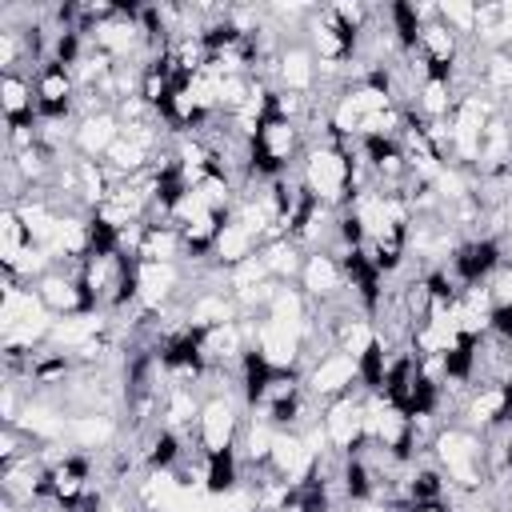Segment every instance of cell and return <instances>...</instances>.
I'll use <instances>...</instances> for the list:
<instances>
[{
  "mask_svg": "<svg viewBox=\"0 0 512 512\" xmlns=\"http://www.w3.org/2000/svg\"><path fill=\"white\" fill-rule=\"evenodd\" d=\"M432 460L456 492H488V440L464 424H444L432 440Z\"/></svg>",
  "mask_w": 512,
  "mask_h": 512,
  "instance_id": "obj_1",
  "label": "cell"
},
{
  "mask_svg": "<svg viewBox=\"0 0 512 512\" xmlns=\"http://www.w3.org/2000/svg\"><path fill=\"white\" fill-rule=\"evenodd\" d=\"M244 420H248L244 396H204L200 416H196V428H192V440L208 456L236 452L240 432H244Z\"/></svg>",
  "mask_w": 512,
  "mask_h": 512,
  "instance_id": "obj_3",
  "label": "cell"
},
{
  "mask_svg": "<svg viewBox=\"0 0 512 512\" xmlns=\"http://www.w3.org/2000/svg\"><path fill=\"white\" fill-rule=\"evenodd\" d=\"M504 116H508V124H512V96L504 100Z\"/></svg>",
  "mask_w": 512,
  "mask_h": 512,
  "instance_id": "obj_20",
  "label": "cell"
},
{
  "mask_svg": "<svg viewBox=\"0 0 512 512\" xmlns=\"http://www.w3.org/2000/svg\"><path fill=\"white\" fill-rule=\"evenodd\" d=\"M296 176L304 184V192L328 208H344L352 200L356 176H352V156L340 140H320L308 144L296 160Z\"/></svg>",
  "mask_w": 512,
  "mask_h": 512,
  "instance_id": "obj_2",
  "label": "cell"
},
{
  "mask_svg": "<svg viewBox=\"0 0 512 512\" xmlns=\"http://www.w3.org/2000/svg\"><path fill=\"white\" fill-rule=\"evenodd\" d=\"M116 140H120L116 108H104V112H92V116L76 120V156H84V160H104Z\"/></svg>",
  "mask_w": 512,
  "mask_h": 512,
  "instance_id": "obj_11",
  "label": "cell"
},
{
  "mask_svg": "<svg viewBox=\"0 0 512 512\" xmlns=\"http://www.w3.org/2000/svg\"><path fill=\"white\" fill-rule=\"evenodd\" d=\"M304 44L312 48V56L320 60V64H328V68H336V64H348L352 56H356V36L332 16V8L324 4V8H316L312 16H308V24H304Z\"/></svg>",
  "mask_w": 512,
  "mask_h": 512,
  "instance_id": "obj_7",
  "label": "cell"
},
{
  "mask_svg": "<svg viewBox=\"0 0 512 512\" xmlns=\"http://www.w3.org/2000/svg\"><path fill=\"white\" fill-rule=\"evenodd\" d=\"M256 252H260V236H256L240 216H224L208 260H212L216 268H236L240 260H248V256H256Z\"/></svg>",
  "mask_w": 512,
  "mask_h": 512,
  "instance_id": "obj_12",
  "label": "cell"
},
{
  "mask_svg": "<svg viewBox=\"0 0 512 512\" xmlns=\"http://www.w3.org/2000/svg\"><path fill=\"white\" fill-rule=\"evenodd\" d=\"M436 16H440L460 40H472V36H476V4H468V0H448V4H436Z\"/></svg>",
  "mask_w": 512,
  "mask_h": 512,
  "instance_id": "obj_18",
  "label": "cell"
},
{
  "mask_svg": "<svg viewBox=\"0 0 512 512\" xmlns=\"http://www.w3.org/2000/svg\"><path fill=\"white\" fill-rule=\"evenodd\" d=\"M412 52L420 56V64H424L432 76H452L456 60H460V52H464V40L436 16V20H424V24H420V36H416V48H412Z\"/></svg>",
  "mask_w": 512,
  "mask_h": 512,
  "instance_id": "obj_10",
  "label": "cell"
},
{
  "mask_svg": "<svg viewBox=\"0 0 512 512\" xmlns=\"http://www.w3.org/2000/svg\"><path fill=\"white\" fill-rule=\"evenodd\" d=\"M136 260H148V264H188L180 228L176 224H164V220H148Z\"/></svg>",
  "mask_w": 512,
  "mask_h": 512,
  "instance_id": "obj_14",
  "label": "cell"
},
{
  "mask_svg": "<svg viewBox=\"0 0 512 512\" xmlns=\"http://www.w3.org/2000/svg\"><path fill=\"white\" fill-rule=\"evenodd\" d=\"M456 88H452V80L448 76H424V84L416 88V100H412V116L416 120H424V124H436V120H448L452 116V108H456Z\"/></svg>",
  "mask_w": 512,
  "mask_h": 512,
  "instance_id": "obj_15",
  "label": "cell"
},
{
  "mask_svg": "<svg viewBox=\"0 0 512 512\" xmlns=\"http://www.w3.org/2000/svg\"><path fill=\"white\" fill-rule=\"evenodd\" d=\"M24 244H32L28 224L20 220V212H16L12 204H4V212H0V264H4V260H12Z\"/></svg>",
  "mask_w": 512,
  "mask_h": 512,
  "instance_id": "obj_17",
  "label": "cell"
},
{
  "mask_svg": "<svg viewBox=\"0 0 512 512\" xmlns=\"http://www.w3.org/2000/svg\"><path fill=\"white\" fill-rule=\"evenodd\" d=\"M0 112H4V124H24V120L40 116L32 72H4L0 76Z\"/></svg>",
  "mask_w": 512,
  "mask_h": 512,
  "instance_id": "obj_13",
  "label": "cell"
},
{
  "mask_svg": "<svg viewBox=\"0 0 512 512\" xmlns=\"http://www.w3.org/2000/svg\"><path fill=\"white\" fill-rule=\"evenodd\" d=\"M316 84H320V60L312 56V48L304 40H288L272 64V88L316 96Z\"/></svg>",
  "mask_w": 512,
  "mask_h": 512,
  "instance_id": "obj_9",
  "label": "cell"
},
{
  "mask_svg": "<svg viewBox=\"0 0 512 512\" xmlns=\"http://www.w3.org/2000/svg\"><path fill=\"white\" fill-rule=\"evenodd\" d=\"M300 376H304V392H308L312 400H320V404L364 388V380H360V360L348 356V352H340V348L320 352Z\"/></svg>",
  "mask_w": 512,
  "mask_h": 512,
  "instance_id": "obj_5",
  "label": "cell"
},
{
  "mask_svg": "<svg viewBox=\"0 0 512 512\" xmlns=\"http://www.w3.org/2000/svg\"><path fill=\"white\" fill-rule=\"evenodd\" d=\"M320 432H324V440H328L332 452L352 456L364 444V388L328 400L320 408Z\"/></svg>",
  "mask_w": 512,
  "mask_h": 512,
  "instance_id": "obj_6",
  "label": "cell"
},
{
  "mask_svg": "<svg viewBox=\"0 0 512 512\" xmlns=\"http://www.w3.org/2000/svg\"><path fill=\"white\" fill-rule=\"evenodd\" d=\"M32 84H36V112H40L44 120L76 116V96H80V84H76L72 68H64V64L48 60V64H40V68H36Z\"/></svg>",
  "mask_w": 512,
  "mask_h": 512,
  "instance_id": "obj_8",
  "label": "cell"
},
{
  "mask_svg": "<svg viewBox=\"0 0 512 512\" xmlns=\"http://www.w3.org/2000/svg\"><path fill=\"white\" fill-rule=\"evenodd\" d=\"M256 256L264 260V268L272 272V280H280V284H296V276H300L308 252H304L292 236H280V240H264Z\"/></svg>",
  "mask_w": 512,
  "mask_h": 512,
  "instance_id": "obj_16",
  "label": "cell"
},
{
  "mask_svg": "<svg viewBox=\"0 0 512 512\" xmlns=\"http://www.w3.org/2000/svg\"><path fill=\"white\" fill-rule=\"evenodd\" d=\"M408 512H448V504H420V508H408Z\"/></svg>",
  "mask_w": 512,
  "mask_h": 512,
  "instance_id": "obj_19",
  "label": "cell"
},
{
  "mask_svg": "<svg viewBox=\"0 0 512 512\" xmlns=\"http://www.w3.org/2000/svg\"><path fill=\"white\" fill-rule=\"evenodd\" d=\"M300 152H304V128L296 120L268 112L252 136V168L260 176H284L296 168Z\"/></svg>",
  "mask_w": 512,
  "mask_h": 512,
  "instance_id": "obj_4",
  "label": "cell"
}]
</instances>
